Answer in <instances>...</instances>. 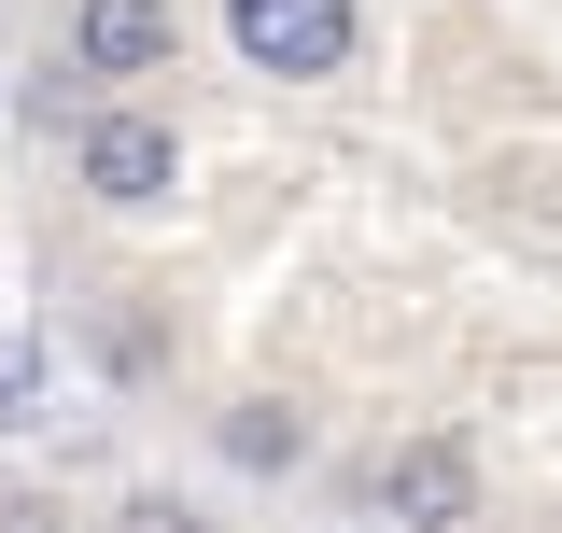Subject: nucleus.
<instances>
[{
	"mask_svg": "<svg viewBox=\"0 0 562 533\" xmlns=\"http://www.w3.org/2000/svg\"><path fill=\"white\" fill-rule=\"evenodd\" d=\"M70 183H85L99 211H169V183H183V140H169V113L99 99V113L70 127Z\"/></svg>",
	"mask_w": 562,
	"mask_h": 533,
	"instance_id": "1",
	"label": "nucleus"
},
{
	"mask_svg": "<svg viewBox=\"0 0 562 533\" xmlns=\"http://www.w3.org/2000/svg\"><path fill=\"white\" fill-rule=\"evenodd\" d=\"M225 29H239V57L268 70V84H324V70H351V43H366L351 0H225Z\"/></svg>",
	"mask_w": 562,
	"mask_h": 533,
	"instance_id": "2",
	"label": "nucleus"
},
{
	"mask_svg": "<svg viewBox=\"0 0 562 533\" xmlns=\"http://www.w3.org/2000/svg\"><path fill=\"white\" fill-rule=\"evenodd\" d=\"M380 520L394 533H479V450L464 435H408V450H380Z\"/></svg>",
	"mask_w": 562,
	"mask_h": 533,
	"instance_id": "3",
	"label": "nucleus"
},
{
	"mask_svg": "<svg viewBox=\"0 0 562 533\" xmlns=\"http://www.w3.org/2000/svg\"><path fill=\"white\" fill-rule=\"evenodd\" d=\"M169 43H183L169 0H85V14H70V70H85V84H155Z\"/></svg>",
	"mask_w": 562,
	"mask_h": 533,
	"instance_id": "4",
	"label": "nucleus"
},
{
	"mask_svg": "<svg viewBox=\"0 0 562 533\" xmlns=\"http://www.w3.org/2000/svg\"><path fill=\"white\" fill-rule=\"evenodd\" d=\"M211 435H225V464H254V477H281V464H310V421H295V407H281V394H239V407H225V421H211Z\"/></svg>",
	"mask_w": 562,
	"mask_h": 533,
	"instance_id": "5",
	"label": "nucleus"
},
{
	"mask_svg": "<svg viewBox=\"0 0 562 533\" xmlns=\"http://www.w3.org/2000/svg\"><path fill=\"white\" fill-rule=\"evenodd\" d=\"M113 533H198V506H169V491H140V506H127Z\"/></svg>",
	"mask_w": 562,
	"mask_h": 533,
	"instance_id": "6",
	"label": "nucleus"
}]
</instances>
